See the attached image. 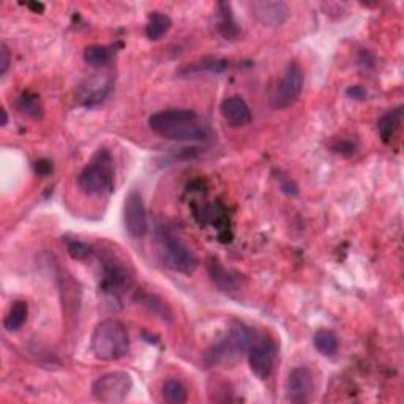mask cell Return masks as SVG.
Wrapping results in <instances>:
<instances>
[{
  "label": "cell",
  "mask_w": 404,
  "mask_h": 404,
  "mask_svg": "<svg viewBox=\"0 0 404 404\" xmlns=\"http://www.w3.org/2000/svg\"><path fill=\"white\" fill-rule=\"evenodd\" d=\"M148 128L163 139L201 142L210 137V126L191 109H166L148 117Z\"/></svg>",
  "instance_id": "cell-1"
},
{
  "label": "cell",
  "mask_w": 404,
  "mask_h": 404,
  "mask_svg": "<svg viewBox=\"0 0 404 404\" xmlns=\"http://www.w3.org/2000/svg\"><path fill=\"white\" fill-rule=\"evenodd\" d=\"M260 338V335L247 324L234 321L227 333L220 341L215 343L205 354V361L209 365L234 363L242 354L248 352L254 343Z\"/></svg>",
  "instance_id": "cell-2"
},
{
  "label": "cell",
  "mask_w": 404,
  "mask_h": 404,
  "mask_svg": "<svg viewBox=\"0 0 404 404\" xmlns=\"http://www.w3.org/2000/svg\"><path fill=\"white\" fill-rule=\"evenodd\" d=\"M90 346L98 360L115 361L124 359L130 350L128 330L120 321L106 319L95 327Z\"/></svg>",
  "instance_id": "cell-3"
},
{
  "label": "cell",
  "mask_w": 404,
  "mask_h": 404,
  "mask_svg": "<svg viewBox=\"0 0 404 404\" xmlns=\"http://www.w3.org/2000/svg\"><path fill=\"white\" fill-rule=\"evenodd\" d=\"M78 187L87 196H104L114 190V163L106 148H100L78 175Z\"/></svg>",
  "instance_id": "cell-4"
},
{
  "label": "cell",
  "mask_w": 404,
  "mask_h": 404,
  "mask_svg": "<svg viewBox=\"0 0 404 404\" xmlns=\"http://www.w3.org/2000/svg\"><path fill=\"white\" fill-rule=\"evenodd\" d=\"M158 254L164 267L174 272L191 275L198 269V256L191 249L179 234H175L169 227H159L158 236Z\"/></svg>",
  "instance_id": "cell-5"
},
{
  "label": "cell",
  "mask_w": 404,
  "mask_h": 404,
  "mask_svg": "<svg viewBox=\"0 0 404 404\" xmlns=\"http://www.w3.org/2000/svg\"><path fill=\"white\" fill-rule=\"evenodd\" d=\"M131 288V278L128 270L115 258L104 259L100 270V292L106 305L113 310L122 306L124 295Z\"/></svg>",
  "instance_id": "cell-6"
},
{
  "label": "cell",
  "mask_w": 404,
  "mask_h": 404,
  "mask_svg": "<svg viewBox=\"0 0 404 404\" xmlns=\"http://www.w3.org/2000/svg\"><path fill=\"white\" fill-rule=\"evenodd\" d=\"M133 387V379L125 371H111L100 376L92 385V396L100 403L115 404L128 396Z\"/></svg>",
  "instance_id": "cell-7"
},
{
  "label": "cell",
  "mask_w": 404,
  "mask_h": 404,
  "mask_svg": "<svg viewBox=\"0 0 404 404\" xmlns=\"http://www.w3.org/2000/svg\"><path fill=\"white\" fill-rule=\"evenodd\" d=\"M303 70L299 63L291 62L286 67L283 78L278 86H276L275 92L272 95V106L275 109H286L289 108L299 100L302 90H303Z\"/></svg>",
  "instance_id": "cell-8"
},
{
  "label": "cell",
  "mask_w": 404,
  "mask_h": 404,
  "mask_svg": "<svg viewBox=\"0 0 404 404\" xmlns=\"http://www.w3.org/2000/svg\"><path fill=\"white\" fill-rule=\"evenodd\" d=\"M276 346L272 339L260 337L248 350V365L253 374L260 381H267L273 373Z\"/></svg>",
  "instance_id": "cell-9"
},
{
  "label": "cell",
  "mask_w": 404,
  "mask_h": 404,
  "mask_svg": "<svg viewBox=\"0 0 404 404\" xmlns=\"http://www.w3.org/2000/svg\"><path fill=\"white\" fill-rule=\"evenodd\" d=\"M286 400L291 403H308L315 393V374L308 366H297L289 371L284 382Z\"/></svg>",
  "instance_id": "cell-10"
},
{
  "label": "cell",
  "mask_w": 404,
  "mask_h": 404,
  "mask_svg": "<svg viewBox=\"0 0 404 404\" xmlns=\"http://www.w3.org/2000/svg\"><path fill=\"white\" fill-rule=\"evenodd\" d=\"M124 220L125 227L131 237L142 238L148 232L147 212L142 196L137 191H131L126 196L124 205Z\"/></svg>",
  "instance_id": "cell-11"
},
{
  "label": "cell",
  "mask_w": 404,
  "mask_h": 404,
  "mask_svg": "<svg viewBox=\"0 0 404 404\" xmlns=\"http://www.w3.org/2000/svg\"><path fill=\"white\" fill-rule=\"evenodd\" d=\"M251 14L265 27H280L289 18V7L284 2L262 0V2L249 3Z\"/></svg>",
  "instance_id": "cell-12"
},
{
  "label": "cell",
  "mask_w": 404,
  "mask_h": 404,
  "mask_svg": "<svg viewBox=\"0 0 404 404\" xmlns=\"http://www.w3.org/2000/svg\"><path fill=\"white\" fill-rule=\"evenodd\" d=\"M220 113L226 124L234 126V128L247 126L253 119L251 109H249L247 101L240 97L226 98L220 106Z\"/></svg>",
  "instance_id": "cell-13"
},
{
  "label": "cell",
  "mask_w": 404,
  "mask_h": 404,
  "mask_svg": "<svg viewBox=\"0 0 404 404\" xmlns=\"http://www.w3.org/2000/svg\"><path fill=\"white\" fill-rule=\"evenodd\" d=\"M207 270H209V275L214 284L225 292H232L238 288V276L232 273L231 270H226L225 265H223L216 258H210L209 262H207Z\"/></svg>",
  "instance_id": "cell-14"
},
{
  "label": "cell",
  "mask_w": 404,
  "mask_h": 404,
  "mask_svg": "<svg viewBox=\"0 0 404 404\" xmlns=\"http://www.w3.org/2000/svg\"><path fill=\"white\" fill-rule=\"evenodd\" d=\"M401 120H403V108L393 109L390 113L384 114L377 122V131H379L381 139L389 144V142L395 137V133L400 130L401 126Z\"/></svg>",
  "instance_id": "cell-15"
},
{
  "label": "cell",
  "mask_w": 404,
  "mask_h": 404,
  "mask_svg": "<svg viewBox=\"0 0 404 404\" xmlns=\"http://www.w3.org/2000/svg\"><path fill=\"white\" fill-rule=\"evenodd\" d=\"M313 346L317 350L319 354L324 355V357H335L338 354L339 349V341L338 337L328 328H321L315 333L313 337Z\"/></svg>",
  "instance_id": "cell-16"
},
{
  "label": "cell",
  "mask_w": 404,
  "mask_h": 404,
  "mask_svg": "<svg viewBox=\"0 0 404 404\" xmlns=\"http://www.w3.org/2000/svg\"><path fill=\"white\" fill-rule=\"evenodd\" d=\"M231 67V63L227 60H221V58H202L201 62H193L190 65L183 67L180 70V74L185 76H191V74H201V73H223Z\"/></svg>",
  "instance_id": "cell-17"
},
{
  "label": "cell",
  "mask_w": 404,
  "mask_h": 404,
  "mask_svg": "<svg viewBox=\"0 0 404 404\" xmlns=\"http://www.w3.org/2000/svg\"><path fill=\"white\" fill-rule=\"evenodd\" d=\"M171 25H172V21L168 14L153 12L150 16H148L147 24H146L147 38L150 41H158L159 38H163V36L168 34L169 29H171Z\"/></svg>",
  "instance_id": "cell-18"
},
{
  "label": "cell",
  "mask_w": 404,
  "mask_h": 404,
  "mask_svg": "<svg viewBox=\"0 0 404 404\" xmlns=\"http://www.w3.org/2000/svg\"><path fill=\"white\" fill-rule=\"evenodd\" d=\"M29 316V305L24 300H16L3 319V327L8 332H18Z\"/></svg>",
  "instance_id": "cell-19"
},
{
  "label": "cell",
  "mask_w": 404,
  "mask_h": 404,
  "mask_svg": "<svg viewBox=\"0 0 404 404\" xmlns=\"http://www.w3.org/2000/svg\"><path fill=\"white\" fill-rule=\"evenodd\" d=\"M113 47L106 45H92L84 49V60H86L90 67L101 68L108 65L111 58H113Z\"/></svg>",
  "instance_id": "cell-20"
},
{
  "label": "cell",
  "mask_w": 404,
  "mask_h": 404,
  "mask_svg": "<svg viewBox=\"0 0 404 404\" xmlns=\"http://www.w3.org/2000/svg\"><path fill=\"white\" fill-rule=\"evenodd\" d=\"M161 393L164 401L169 404H183L188 400L187 387H185L179 379H174V377L164 382Z\"/></svg>",
  "instance_id": "cell-21"
},
{
  "label": "cell",
  "mask_w": 404,
  "mask_h": 404,
  "mask_svg": "<svg viewBox=\"0 0 404 404\" xmlns=\"http://www.w3.org/2000/svg\"><path fill=\"white\" fill-rule=\"evenodd\" d=\"M218 7H220V10H221V12H220V21H218V30H220V34L225 36L226 40L237 38L238 27H237L236 21H234V16H232L229 5L220 3Z\"/></svg>",
  "instance_id": "cell-22"
},
{
  "label": "cell",
  "mask_w": 404,
  "mask_h": 404,
  "mask_svg": "<svg viewBox=\"0 0 404 404\" xmlns=\"http://www.w3.org/2000/svg\"><path fill=\"white\" fill-rule=\"evenodd\" d=\"M19 109L23 111L24 114H27L32 119H40L43 115V106H41L40 98L36 97L35 93H23V97L18 101Z\"/></svg>",
  "instance_id": "cell-23"
},
{
  "label": "cell",
  "mask_w": 404,
  "mask_h": 404,
  "mask_svg": "<svg viewBox=\"0 0 404 404\" xmlns=\"http://www.w3.org/2000/svg\"><path fill=\"white\" fill-rule=\"evenodd\" d=\"M67 251L74 260H86L93 254V248L82 240L67 242Z\"/></svg>",
  "instance_id": "cell-24"
},
{
  "label": "cell",
  "mask_w": 404,
  "mask_h": 404,
  "mask_svg": "<svg viewBox=\"0 0 404 404\" xmlns=\"http://www.w3.org/2000/svg\"><path fill=\"white\" fill-rule=\"evenodd\" d=\"M146 302H147L146 305L148 308H150V311H153V313H155V315H158L159 317L163 319V321H166V319H169V321H171V319H172V313L168 310V306L164 305V303L161 300L155 299V297H147Z\"/></svg>",
  "instance_id": "cell-25"
},
{
  "label": "cell",
  "mask_w": 404,
  "mask_h": 404,
  "mask_svg": "<svg viewBox=\"0 0 404 404\" xmlns=\"http://www.w3.org/2000/svg\"><path fill=\"white\" fill-rule=\"evenodd\" d=\"M332 148L335 153H338V155H354L355 150H357V147H355V144L352 141L349 139H337L332 144Z\"/></svg>",
  "instance_id": "cell-26"
},
{
  "label": "cell",
  "mask_w": 404,
  "mask_h": 404,
  "mask_svg": "<svg viewBox=\"0 0 404 404\" xmlns=\"http://www.w3.org/2000/svg\"><path fill=\"white\" fill-rule=\"evenodd\" d=\"M10 60H12V58H10L8 46L2 43L0 45V76H5V73L8 71Z\"/></svg>",
  "instance_id": "cell-27"
},
{
  "label": "cell",
  "mask_w": 404,
  "mask_h": 404,
  "mask_svg": "<svg viewBox=\"0 0 404 404\" xmlns=\"http://www.w3.org/2000/svg\"><path fill=\"white\" fill-rule=\"evenodd\" d=\"M35 172L41 175V177H46L52 172V163L47 161V159H38L35 163Z\"/></svg>",
  "instance_id": "cell-28"
},
{
  "label": "cell",
  "mask_w": 404,
  "mask_h": 404,
  "mask_svg": "<svg viewBox=\"0 0 404 404\" xmlns=\"http://www.w3.org/2000/svg\"><path fill=\"white\" fill-rule=\"evenodd\" d=\"M346 93H348L349 98L357 100V101H361V100H365L366 97H368V92H366V89L361 87V86H350L348 89Z\"/></svg>",
  "instance_id": "cell-29"
},
{
  "label": "cell",
  "mask_w": 404,
  "mask_h": 404,
  "mask_svg": "<svg viewBox=\"0 0 404 404\" xmlns=\"http://www.w3.org/2000/svg\"><path fill=\"white\" fill-rule=\"evenodd\" d=\"M281 190H283L286 194H297V187L289 179H284L283 182H281Z\"/></svg>",
  "instance_id": "cell-30"
},
{
  "label": "cell",
  "mask_w": 404,
  "mask_h": 404,
  "mask_svg": "<svg viewBox=\"0 0 404 404\" xmlns=\"http://www.w3.org/2000/svg\"><path fill=\"white\" fill-rule=\"evenodd\" d=\"M25 5H27L32 12H35V13H43L45 12V5L41 2H27Z\"/></svg>",
  "instance_id": "cell-31"
},
{
  "label": "cell",
  "mask_w": 404,
  "mask_h": 404,
  "mask_svg": "<svg viewBox=\"0 0 404 404\" xmlns=\"http://www.w3.org/2000/svg\"><path fill=\"white\" fill-rule=\"evenodd\" d=\"M7 124H8V113H7V109H2V124H0V126H7Z\"/></svg>",
  "instance_id": "cell-32"
}]
</instances>
